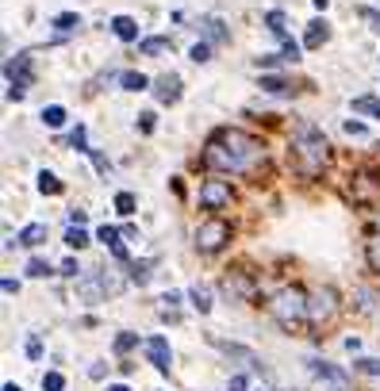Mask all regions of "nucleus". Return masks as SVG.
Here are the masks:
<instances>
[{
    "label": "nucleus",
    "mask_w": 380,
    "mask_h": 391,
    "mask_svg": "<svg viewBox=\"0 0 380 391\" xmlns=\"http://www.w3.org/2000/svg\"><path fill=\"white\" fill-rule=\"evenodd\" d=\"M265 161V142L254 138L242 127H219V131L207 134L204 150H200V165L211 169V173H254Z\"/></svg>",
    "instance_id": "nucleus-1"
},
{
    "label": "nucleus",
    "mask_w": 380,
    "mask_h": 391,
    "mask_svg": "<svg viewBox=\"0 0 380 391\" xmlns=\"http://www.w3.org/2000/svg\"><path fill=\"white\" fill-rule=\"evenodd\" d=\"M327 146H331L327 134L315 123L300 119V123L292 127V138H288V161L296 165L300 176H319L322 165H327Z\"/></svg>",
    "instance_id": "nucleus-2"
},
{
    "label": "nucleus",
    "mask_w": 380,
    "mask_h": 391,
    "mask_svg": "<svg viewBox=\"0 0 380 391\" xmlns=\"http://www.w3.org/2000/svg\"><path fill=\"white\" fill-rule=\"evenodd\" d=\"M269 315L284 326V330H296V326L311 322V311H307V295L296 288V284H284L277 291L273 300H269Z\"/></svg>",
    "instance_id": "nucleus-3"
},
{
    "label": "nucleus",
    "mask_w": 380,
    "mask_h": 391,
    "mask_svg": "<svg viewBox=\"0 0 380 391\" xmlns=\"http://www.w3.org/2000/svg\"><path fill=\"white\" fill-rule=\"evenodd\" d=\"M231 223L227 219H207V223H200L196 226V250L200 253H219L231 242Z\"/></svg>",
    "instance_id": "nucleus-4"
},
{
    "label": "nucleus",
    "mask_w": 380,
    "mask_h": 391,
    "mask_svg": "<svg viewBox=\"0 0 380 391\" xmlns=\"http://www.w3.org/2000/svg\"><path fill=\"white\" fill-rule=\"evenodd\" d=\"M231 200H234V188L223 176H207L200 184V208L204 211H223V208H231Z\"/></svg>",
    "instance_id": "nucleus-5"
},
{
    "label": "nucleus",
    "mask_w": 380,
    "mask_h": 391,
    "mask_svg": "<svg viewBox=\"0 0 380 391\" xmlns=\"http://www.w3.org/2000/svg\"><path fill=\"white\" fill-rule=\"evenodd\" d=\"M4 77H8V100H24L27 84H31V54H16V58H8V66H4Z\"/></svg>",
    "instance_id": "nucleus-6"
},
{
    "label": "nucleus",
    "mask_w": 380,
    "mask_h": 391,
    "mask_svg": "<svg viewBox=\"0 0 380 391\" xmlns=\"http://www.w3.org/2000/svg\"><path fill=\"white\" fill-rule=\"evenodd\" d=\"M365 261H369V273L380 276V203H372V211H369V230H365Z\"/></svg>",
    "instance_id": "nucleus-7"
},
{
    "label": "nucleus",
    "mask_w": 380,
    "mask_h": 391,
    "mask_svg": "<svg viewBox=\"0 0 380 391\" xmlns=\"http://www.w3.org/2000/svg\"><path fill=\"white\" fill-rule=\"evenodd\" d=\"M146 357H150V365H154L157 372L166 376V372H169V361H173V353H169V341H166V338H146Z\"/></svg>",
    "instance_id": "nucleus-8"
},
{
    "label": "nucleus",
    "mask_w": 380,
    "mask_h": 391,
    "mask_svg": "<svg viewBox=\"0 0 380 391\" xmlns=\"http://www.w3.org/2000/svg\"><path fill=\"white\" fill-rule=\"evenodd\" d=\"M307 311H311V322H322V318H331V315H334V291H327V288L311 291V300H307Z\"/></svg>",
    "instance_id": "nucleus-9"
},
{
    "label": "nucleus",
    "mask_w": 380,
    "mask_h": 391,
    "mask_svg": "<svg viewBox=\"0 0 380 391\" xmlns=\"http://www.w3.org/2000/svg\"><path fill=\"white\" fill-rule=\"evenodd\" d=\"M154 96H157V104H173V100H181V77H177V73L157 77Z\"/></svg>",
    "instance_id": "nucleus-10"
},
{
    "label": "nucleus",
    "mask_w": 380,
    "mask_h": 391,
    "mask_svg": "<svg viewBox=\"0 0 380 391\" xmlns=\"http://www.w3.org/2000/svg\"><path fill=\"white\" fill-rule=\"evenodd\" d=\"M327 39H331V27H327V19H311V24H307V35H304V46H307V51H319Z\"/></svg>",
    "instance_id": "nucleus-11"
},
{
    "label": "nucleus",
    "mask_w": 380,
    "mask_h": 391,
    "mask_svg": "<svg viewBox=\"0 0 380 391\" xmlns=\"http://www.w3.org/2000/svg\"><path fill=\"white\" fill-rule=\"evenodd\" d=\"M96 238L104 242L107 250H112V257H116V261H127V250H123V242H119V230H116V226H100Z\"/></svg>",
    "instance_id": "nucleus-12"
},
{
    "label": "nucleus",
    "mask_w": 380,
    "mask_h": 391,
    "mask_svg": "<svg viewBox=\"0 0 380 391\" xmlns=\"http://www.w3.org/2000/svg\"><path fill=\"white\" fill-rule=\"evenodd\" d=\"M112 31H116V39H123V42L139 39V24H135L131 16H116V19H112Z\"/></svg>",
    "instance_id": "nucleus-13"
},
{
    "label": "nucleus",
    "mask_w": 380,
    "mask_h": 391,
    "mask_svg": "<svg viewBox=\"0 0 380 391\" xmlns=\"http://www.w3.org/2000/svg\"><path fill=\"white\" fill-rule=\"evenodd\" d=\"M169 51V39L166 35H154V39H142L139 42V54H150V58H162Z\"/></svg>",
    "instance_id": "nucleus-14"
},
{
    "label": "nucleus",
    "mask_w": 380,
    "mask_h": 391,
    "mask_svg": "<svg viewBox=\"0 0 380 391\" xmlns=\"http://www.w3.org/2000/svg\"><path fill=\"white\" fill-rule=\"evenodd\" d=\"M19 242H24V246H42V242H46V223L24 226V230H19Z\"/></svg>",
    "instance_id": "nucleus-15"
},
{
    "label": "nucleus",
    "mask_w": 380,
    "mask_h": 391,
    "mask_svg": "<svg viewBox=\"0 0 380 391\" xmlns=\"http://www.w3.org/2000/svg\"><path fill=\"white\" fill-rule=\"evenodd\" d=\"M354 111H357V116L380 119V96H357V100H354Z\"/></svg>",
    "instance_id": "nucleus-16"
},
{
    "label": "nucleus",
    "mask_w": 380,
    "mask_h": 391,
    "mask_svg": "<svg viewBox=\"0 0 380 391\" xmlns=\"http://www.w3.org/2000/svg\"><path fill=\"white\" fill-rule=\"evenodd\" d=\"M189 300H192V307H196L200 315H207V311H211V291H207L204 284H196V288L189 291Z\"/></svg>",
    "instance_id": "nucleus-17"
},
{
    "label": "nucleus",
    "mask_w": 380,
    "mask_h": 391,
    "mask_svg": "<svg viewBox=\"0 0 380 391\" xmlns=\"http://www.w3.org/2000/svg\"><path fill=\"white\" fill-rule=\"evenodd\" d=\"M39 192H42V196H62V181L50 173V169H42V173H39Z\"/></svg>",
    "instance_id": "nucleus-18"
},
{
    "label": "nucleus",
    "mask_w": 380,
    "mask_h": 391,
    "mask_svg": "<svg viewBox=\"0 0 380 391\" xmlns=\"http://www.w3.org/2000/svg\"><path fill=\"white\" fill-rule=\"evenodd\" d=\"M42 123H46V127H62V123H66V108H62V104L42 108Z\"/></svg>",
    "instance_id": "nucleus-19"
},
{
    "label": "nucleus",
    "mask_w": 380,
    "mask_h": 391,
    "mask_svg": "<svg viewBox=\"0 0 380 391\" xmlns=\"http://www.w3.org/2000/svg\"><path fill=\"white\" fill-rule=\"evenodd\" d=\"M119 81H123V89H127V92H142V89H150V81H146L142 73H123Z\"/></svg>",
    "instance_id": "nucleus-20"
},
{
    "label": "nucleus",
    "mask_w": 380,
    "mask_h": 391,
    "mask_svg": "<svg viewBox=\"0 0 380 391\" xmlns=\"http://www.w3.org/2000/svg\"><path fill=\"white\" fill-rule=\"evenodd\" d=\"M265 24H269V31L273 35H281V39L288 42V31H284V16L281 12H265Z\"/></svg>",
    "instance_id": "nucleus-21"
},
{
    "label": "nucleus",
    "mask_w": 380,
    "mask_h": 391,
    "mask_svg": "<svg viewBox=\"0 0 380 391\" xmlns=\"http://www.w3.org/2000/svg\"><path fill=\"white\" fill-rule=\"evenodd\" d=\"M135 208H139V200H135L131 192H119L116 196V211L119 215H135Z\"/></svg>",
    "instance_id": "nucleus-22"
},
{
    "label": "nucleus",
    "mask_w": 380,
    "mask_h": 391,
    "mask_svg": "<svg viewBox=\"0 0 380 391\" xmlns=\"http://www.w3.org/2000/svg\"><path fill=\"white\" fill-rule=\"evenodd\" d=\"M66 242L74 246V250H85V246H89V234H85V226H69V230H66Z\"/></svg>",
    "instance_id": "nucleus-23"
},
{
    "label": "nucleus",
    "mask_w": 380,
    "mask_h": 391,
    "mask_svg": "<svg viewBox=\"0 0 380 391\" xmlns=\"http://www.w3.org/2000/svg\"><path fill=\"white\" fill-rule=\"evenodd\" d=\"M354 368H357V372H365V376H380V361H377V357H361V361H354Z\"/></svg>",
    "instance_id": "nucleus-24"
},
{
    "label": "nucleus",
    "mask_w": 380,
    "mask_h": 391,
    "mask_svg": "<svg viewBox=\"0 0 380 391\" xmlns=\"http://www.w3.org/2000/svg\"><path fill=\"white\" fill-rule=\"evenodd\" d=\"M62 388H66V376L62 372H46L42 376V391H62Z\"/></svg>",
    "instance_id": "nucleus-25"
},
{
    "label": "nucleus",
    "mask_w": 380,
    "mask_h": 391,
    "mask_svg": "<svg viewBox=\"0 0 380 391\" xmlns=\"http://www.w3.org/2000/svg\"><path fill=\"white\" fill-rule=\"evenodd\" d=\"M204 31H207V39H227V27L219 19H204Z\"/></svg>",
    "instance_id": "nucleus-26"
},
{
    "label": "nucleus",
    "mask_w": 380,
    "mask_h": 391,
    "mask_svg": "<svg viewBox=\"0 0 380 391\" xmlns=\"http://www.w3.org/2000/svg\"><path fill=\"white\" fill-rule=\"evenodd\" d=\"M77 24H81V19H77V16H74V12H62V16H58V19H54V27H58V31H74V27H77Z\"/></svg>",
    "instance_id": "nucleus-27"
},
{
    "label": "nucleus",
    "mask_w": 380,
    "mask_h": 391,
    "mask_svg": "<svg viewBox=\"0 0 380 391\" xmlns=\"http://www.w3.org/2000/svg\"><path fill=\"white\" fill-rule=\"evenodd\" d=\"M261 89L265 92H288V81H281V77H261Z\"/></svg>",
    "instance_id": "nucleus-28"
},
{
    "label": "nucleus",
    "mask_w": 380,
    "mask_h": 391,
    "mask_svg": "<svg viewBox=\"0 0 380 391\" xmlns=\"http://www.w3.org/2000/svg\"><path fill=\"white\" fill-rule=\"evenodd\" d=\"M189 58L192 62H207V58H211V46H207V42H196V46L189 51Z\"/></svg>",
    "instance_id": "nucleus-29"
},
{
    "label": "nucleus",
    "mask_w": 380,
    "mask_h": 391,
    "mask_svg": "<svg viewBox=\"0 0 380 391\" xmlns=\"http://www.w3.org/2000/svg\"><path fill=\"white\" fill-rule=\"evenodd\" d=\"M135 345H139L135 334H119V338H116V353H127V349H135Z\"/></svg>",
    "instance_id": "nucleus-30"
},
{
    "label": "nucleus",
    "mask_w": 380,
    "mask_h": 391,
    "mask_svg": "<svg viewBox=\"0 0 380 391\" xmlns=\"http://www.w3.org/2000/svg\"><path fill=\"white\" fill-rule=\"evenodd\" d=\"M69 146H77V150H89V146H85V127H81V123L69 131Z\"/></svg>",
    "instance_id": "nucleus-31"
},
{
    "label": "nucleus",
    "mask_w": 380,
    "mask_h": 391,
    "mask_svg": "<svg viewBox=\"0 0 380 391\" xmlns=\"http://www.w3.org/2000/svg\"><path fill=\"white\" fill-rule=\"evenodd\" d=\"M46 273H50V265H46V261H39V257L27 265V276H35V280H39V276H46Z\"/></svg>",
    "instance_id": "nucleus-32"
},
{
    "label": "nucleus",
    "mask_w": 380,
    "mask_h": 391,
    "mask_svg": "<svg viewBox=\"0 0 380 391\" xmlns=\"http://www.w3.org/2000/svg\"><path fill=\"white\" fill-rule=\"evenodd\" d=\"M131 280H135V284H146V280H150V265H135V269H131Z\"/></svg>",
    "instance_id": "nucleus-33"
},
{
    "label": "nucleus",
    "mask_w": 380,
    "mask_h": 391,
    "mask_svg": "<svg viewBox=\"0 0 380 391\" xmlns=\"http://www.w3.org/2000/svg\"><path fill=\"white\" fill-rule=\"evenodd\" d=\"M139 131H142V134L154 131V111H142V116H139Z\"/></svg>",
    "instance_id": "nucleus-34"
},
{
    "label": "nucleus",
    "mask_w": 380,
    "mask_h": 391,
    "mask_svg": "<svg viewBox=\"0 0 380 391\" xmlns=\"http://www.w3.org/2000/svg\"><path fill=\"white\" fill-rule=\"evenodd\" d=\"M361 16L369 19V27H372V31H380V12H377V8H361Z\"/></svg>",
    "instance_id": "nucleus-35"
},
{
    "label": "nucleus",
    "mask_w": 380,
    "mask_h": 391,
    "mask_svg": "<svg viewBox=\"0 0 380 391\" xmlns=\"http://www.w3.org/2000/svg\"><path fill=\"white\" fill-rule=\"evenodd\" d=\"M27 357H31V361H39V357H42V345H39V338H27Z\"/></svg>",
    "instance_id": "nucleus-36"
},
{
    "label": "nucleus",
    "mask_w": 380,
    "mask_h": 391,
    "mask_svg": "<svg viewBox=\"0 0 380 391\" xmlns=\"http://www.w3.org/2000/svg\"><path fill=\"white\" fill-rule=\"evenodd\" d=\"M77 269H81V265H77L74 257H66V261H62V269H58V273H62V276H77Z\"/></svg>",
    "instance_id": "nucleus-37"
},
{
    "label": "nucleus",
    "mask_w": 380,
    "mask_h": 391,
    "mask_svg": "<svg viewBox=\"0 0 380 391\" xmlns=\"http://www.w3.org/2000/svg\"><path fill=\"white\" fill-rule=\"evenodd\" d=\"M69 226H85V211H81V208L69 211Z\"/></svg>",
    "instance_id": "nucleus-38"
},
{
    "label": "nucleus",
    "mask_w": 380,
    "mask_h": 391,
    "mask_svg": "<svg viewBox=\"0 0 380 391\" xmlns=\"http://www.w3.org/2000/svg\"><path fill=\"white\" fill-rule=\"evenodd\" d=\"M327 391H354V388H349V380H334Z\"/></svg>",
    "instance_id": "nucleus-39"
},
{
    "label": "nucleus",
    "mask_w": 380,
    "mask_h": 391,
    "mask_svg": "<svg viewBox=\"0 0 380 391\" xmlns=\"http://www.w3.org/2000/svg\"><path fill=\"white\" fill-rule=\"evenodd\" d=\"M231 391H246V376H234V380H231Z\"/></svg>",
    "instance_id": "nucleus-40"
},
{
    "label": "nucleus",
    "mask_w": 380,
    "mask_h": 391,
    "mask_svg": "<svg viewBox=\"0 0 380 391\" xmlns=\"http://www.w3.org/2000/svg\"><path fill=\"white\" fill-rule=\"evenodd\" d=\"M346 134H365V127H361V123H354V119H349V123H346Z\"/></svg>",
    "instance_id": "nucleus-41"
},
{
    "label": "nucleus",
    "mask_w": 380,
    "mask_h": 391,
    "mask_svg": "<svg viewBox=\"0 0 380 391\" xmlns=\"http://www.w3.org/2000/svg\"><path fill=\"white\" fill-rule=\"evenodd\" d=\"M107 391H131V388H127V383H112Z\"/></svg>",
    "instance_id": "nucleus-42"
},
{
    "label": "nucleus",
    "mask_w": 380,
    "mask_h": 391,
    "mask_svg": "<svg viewBox=\"0 0 380 391\" xmlns=\"http://www.w3.org/2000/svg\"><path fill=\"white\" fill-rule=\"evenodd\" d=\"M4 391H24V388H19V383H4Z\"/></svg>",
    "instance_id": "nucleus-43"
},
{
    "label": "nucleus",
    "mask_w": 380,
    "mask_h": 391,
    "mask_svg": "<svg viewBox=\"0 0 380 391\" xmlns=\"http://www.w3.org/2000/svg\"><path fill=\"white\" fill-rule=\"evenodd\" d=\"M311 4H315V8H327V4H331V0H311Z\"/></svg>",
    "instance_id": "nucleus-44"
}]
</instances>
